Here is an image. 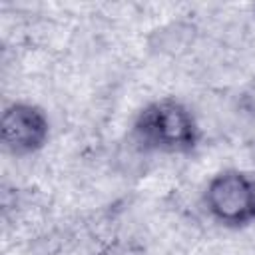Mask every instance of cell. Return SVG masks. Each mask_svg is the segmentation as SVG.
Listing matches in <instances>:
<instances>
[{
    "mask_svg": "<svg viewBox=\"0 0 255 255\" xmlns=\"http://www.w3.org/2000/svg\"><path fill=\"white\" fill-rule=\"evenodd\" d=\"M203 205L213 221L227 229L255 223V179L241 169L217 171L203 193Z\"/></svg>",
    "mask_w": 255,
    "mask_h": 255,
    "instance_id": "obj_2",
    "label": "cell"
},
{
    "mask_svg": "<svg viewBox=\"0 0 255 255\" xmlns=\"http://www.w3.org/2000/svg\"><path fill=\"white\" fill-rule=\"evenodd\" d=\"M251 10H253V16H255V4H253V6H251Z\"/></svg>",
    "mask_w": 255,
    "mask_h": 255,
    "instance_id": "obj_4",
    "label": "cell"
},
{
    "mask_svg": "<svg viewBox=\"0 0 255 255\" xmlns=\"http://www.w3.org/2000/svg\"><path fill=\"white\" fill-rule=\"evenodd\" d=\"M50 139V120L46 112L30 102H12L0 118V141L16 157L38 153Z\"/></svg>",
    "mask_w": 255,
    "mask_h": 255,
    "instance_id": "obj_3",
    "label": "cell"
},
{
    "mask_svg": "<svg viewBox=\"0 0 255 255\" xmlns=\"http://www.w3.org/2000/svg\"><path fill=\"white\" fill-rule=\"evenodd\" d=\"M131 137L143 151L185 155L197 149L201 128L183 102L161 98L137 112L131 126Z\"/></svg>",
    "mask_w": 255,
    "mask_h": 255,
    "instance_id": "obj_1",
    "label": "cell"
}]
</instances>
